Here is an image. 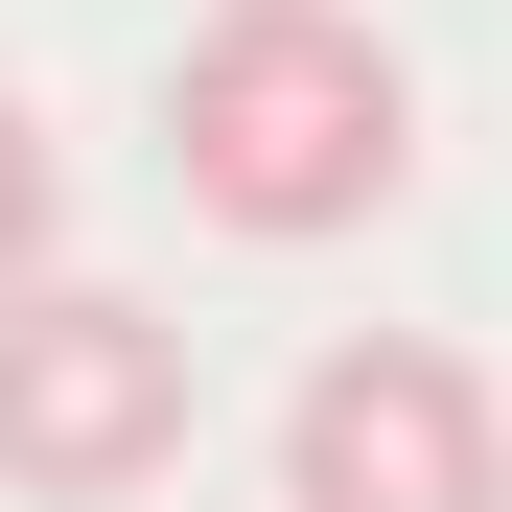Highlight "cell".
Listing matches in <instances>:
<instances>
[{
	"label": "cell",
	"mask_w": 512,
	"mask_h": 512,
	"mask_svg": "<svg viewBox=\"0 0 512 512\" xmlns=\"http://www.w3.org/2000/svg\"><path fill=\"white\" fill-rule=\"evenodd\" d=\"M419 163V70L350 24V0H210L187 70H163V187L210 233L303 256V233H373Z\"/></svg>",
	"instance_id": "cell-1"
},
{
	"label": "cell",
	"mask_w": 512,
	"mask_h": 512,
	"mask_svg": "<svg viewBox=\"0 0 512 512\" xmlns=\"http://www.w3.org/2000/svg\"><path fill=\"white\" fill-rule=\"evenodd\" d=\"M187 466V326L140 280H0V489L24 512H140Z\"/></svg>",
	"instance_id": "cell-2"
},
{
	"label": "cell",
	"mask_w": 512,
	"mask_h": 512,
	"mask_svg": "<svg viewBox=\"0 0 512 512\" xmlns=\"http://www.w3.org/2000/svg\"><path fill=\"white\" fill-rule=\"evenodd\" d=\"M280 512H512V396L443 326H350L280 396Z\"/></svg>",
	"instance_id": "cell-3"
},
{
	"label": "cell",
	"mask_w": 512,
	"mask_h": 512,
	"mask_svg": "<svg viewBox=\"0 0 512 512\" xmlns=\"http://www.w3.org/2000/svg\"><path fill=\"white\" fill-rule=\"evenodd\" d=\"M47 256H70V140L0 94V280H47Z\"/></svg>",
	"instance_id": "cell-4"
}]
</instances>
